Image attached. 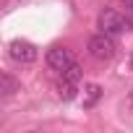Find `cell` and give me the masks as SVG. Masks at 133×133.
Wrapping results in <instances>:
<instances>
[{"label": "cell", "mask_w": 133, "mask_h": 133, "mask_svg": "<svg viewBox=\"0 0 133 133\" xmlns=\"http://www.w3.org/2000/svg\"><path fill=\"white\" fill-rule=\"evenodd\" d=\"M97 24H99L102 31H107V34H112V37H115V34H123V31L130 29V18H128L125 13H120L117 8H104V11L99 13Z\"/></svg>", "instance_id": "cell-1"}, {"label": "cell", "mask_w": 133, "mask_h": 133, "mask_svg": "<svg viewBox=\"0 0 133 133\" xmlns=\"http://www.w3.org/2000/svg\"><path fill=\"white\" fill-rule=\"evenodd\" d=\"M115 39H112V34H107V31H99V34H94L91 39H89V55L94 57V60H112V55H115Z\"/></svg>", "instance_id": "cell-2"}, {"label": "cell", "mask_w": 133, "mask_h": 133, "mask_svg": "<svg viewBox=\"0 0 133 133\" xmlns=\"http://www.w3.org/2000/svg\"><path fill=\"white\" fill-rule=\"evenodd\" d=\"M8 52H11V57H13L16 63H21V65H29V63L37 60V47H34L31 42H26V39H13V42L8 44Z\"/></svg>", "instance_id": "cell-3"}, {"label": "cell", "mask_w": 133, "mask_h": 133, "mask_svg": "<svg viewBox=\"0 0 133 133\" xmlns=\"http://www.w3.org/2000/svg\"><path fill=\"white\" fill-rule=\"evenodd\" d=\"M76 63V57H73V52L68 50V47H52L50 52H47V65L52 71H65V68H71V65Z\"/></svg>", "instance_id": "cell-4"}, {"label": "cell", "mask_w": 133, "mask_h": 133, "mask_svg": "<svg viewBox=\"0 0 133 133\" xmlns=\"http://www.w3.org/2000/svg\"><path fill=\"white\" fill-rule=\"evenodd\" d=\"M76 91H78V81H68V78H60V84H57V94H60V99L71 102V99L76 97Z\"/></svg>", "instance_id": "cell-5"}, {"label": "cell", "mask_w": 133, "mask_h": 133, "mask_svg": "<svg viewBox=\"0 0 133 133\" xmlns=\"http://www.w3.org/2000/svg\"><path fill=\"white\" fill-rule=\"evenodd\" d=\"M18 89H21V84H18L11 73H3V76H0V94H3V97H13Z\"/></svg>", "instance_id": "cell-6"}, {"label": "cell", "mask_w": 133, "mask_h": 133, "mask_svg": "<svg viewBox=\"0 0 133 133\" xmlns=\"http://www.w3.org/2000/svg\"><path fill=\"white\" fill-rule=\"evenodd\" d=\"M99 97H102V86H97V84L86 86V99H84V107H94Z\"/></svg>", "instance_id": "cell-7"}, {"label": "cell", "mask_w": 133, "mask_h": 133, "mask_svg": "<svg viewBox=\"0 0 133 133\" xmlns=\"http://www.w3.org/2000/svg\"><path fill=\"white\" fill-rule=\"evenodd\" d=\"M60 76H63V78H68V81H81V68H78V63H73L71 68H65Z\"/></svg>", "instance_id": "cell-8"}, {"label": "cell", "mask_w": 133, "mask_h": 133, "mask_svg": "<svg viewBox=\"0 0 133 133\" xmlns=\"http://www.w3.org/2000/svg\"><path fill=\"white\" fill-rule=\"evenodd\" d=\"M128 104H130V107H133V91H130V97H128Z\"/></svg>", "instance_id": "cell-9"}, {"label": "cell", "mask_w": 133, "mask_h": 133, "mask_svg": "<svg viewBox=\"0 0 133 133\" xmlns=\"http://www.w3.org/2000/svg\"><path fill=\"white\" fill-rule=\"evenodd\" d=\"M130 68H133V52H130Z\"/></svg>", "instance_id": "cell-10"}]
</instances>
